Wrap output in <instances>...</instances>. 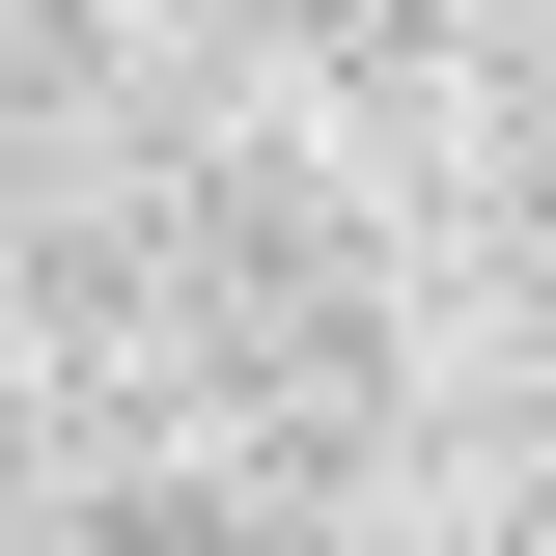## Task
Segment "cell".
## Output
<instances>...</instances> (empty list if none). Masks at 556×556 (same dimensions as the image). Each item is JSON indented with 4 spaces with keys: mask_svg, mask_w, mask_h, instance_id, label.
Listing matches in <instances>:
<instances>
[{
    "mask_svg": "<svg viewBox=\"0 0 556 556\" xmlns=\"http://www.w3.org/2000/svg\"><path fill=\"white\" fill-rule=\"evenodd\" d=\"M84 556H278V529H223V501H112Z\"/></svg>",
    "mask_w": 556,
    "mask_h": 556,
    "instance_id": "1",
    "label": "cell"
}]
</instances>
